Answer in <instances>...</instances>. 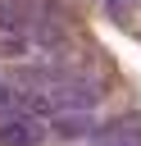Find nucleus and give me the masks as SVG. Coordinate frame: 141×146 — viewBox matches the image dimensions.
I'll return each mask as SVG.
<instances>
[{
  "mask_svg": "<svg viewBox=\"0 0 141 146\" xmlns=\"http://www.w3.org/2000/svg\"><path fill=\"white\" fill-rule=\"evenodd\" d=\"M27 27V14L18 0H0V36H18Z\"/></svg>",
  "mask_w": 141,
  "mask_h": 146,
  "instance_id": "obj_1",
  "label": "nucleus"
},
{
  "mask_svg": "<svg viewBox=\"0 0 141 146\" xmlns=\"http://www.w3.org/2000/svg\"><path fill=\"white\" fill-rule=\"evenodd\" d=\"M41 137V128H32V123H9V128H0V141H9V146H32Z\"/></svg>",
  "mask_w": 141,
  "mask_h": 146,
  "instance_id": "obj_2",
  "label": "nucleus"
},
{
  "mask_svg": "<svg viewBox=\"0 0 141 146\" xmlns=\"http://www.w3.org/2000/svg\"><path fill=\"white\" fill-rule=\"evenodd\" d=\"M0 114H9V91L0 87Z\"/></svg>",
  "mask_w": 141,
  "mask_h": 146,
  "instance_id": "obj_3",
  "label": "nucleus"
}]
</instances>
